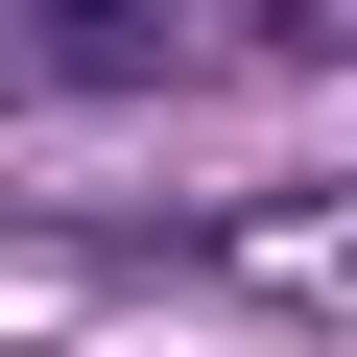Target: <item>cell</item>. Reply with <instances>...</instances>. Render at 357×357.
<instances>
[{
  "instance_id": "2",
  "label": "cell",
  "mask_w": 357,
  "mask_h": 357,
  "mask_svg": "<svg viewBox=\"0 0 357 357\" xmlns=\"http://www.w3.org/2000/svg\"><path fill=\"white\" fill-rule=\"evenodd\" d=\"M24 24H48V48H96V72H143V48H167V0H24Z\"/></svg>"
},
{
  "instance_id": "1",
  "label": "cell",
  "mask_w": 357,
  "mask_h": 357,
  "mask_svg": "<svg viewBox=\"0 0 357 357\" xmlns=\"http://www.w3.org/2000/svg\"><path fill=\"white\" fill-rule=\"evenodd\" d=\"M191 262L215 286H286V310H357V191H215Z\"/></svg>"
}]
</instances>
